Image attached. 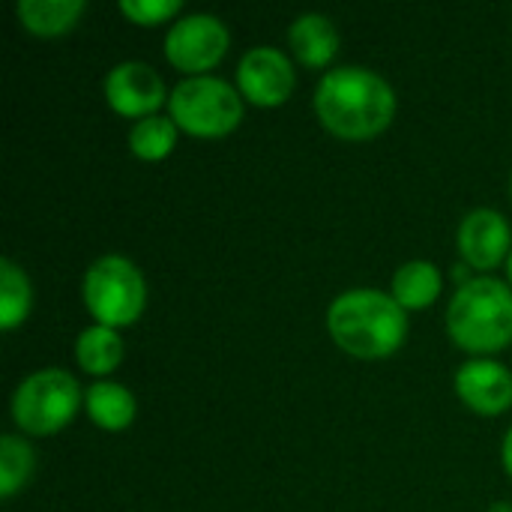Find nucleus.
<instances>
[{
	"instance_id": "obj_1",
	"label": "nucleus",
	"mask_w": 512,
	"mask_h": 512,
	"mask_svg": "<svg viewBox=\"0 0 512 512\" xmlns=\"http://www.w3.org/2000/svg\"><path fill=\"white\" fill-rule=\"evenodd\" d=\"M315 114L336 138L369 141L393 123L396 93L372 69L339 66L318 81Z\"/></svg>"
},
{
	"instance_id": "obj_2",
	"label": "nucleus",
	"mask_w": 512,
	"mask_h": 512,
	"mask_svg": "<svg viewBox=\"0 0 512 512\" xmlns=\"http://www.w3.org/2000/svg\"><path fill=\"white\" fill-rule=\"evenodd\" d=\"M327 330L333 342L351 357L384 360L402 348L408 333V315L384 291L354 288L330 303Z\"/></svg>"
},
{
	"instance_id": "obj_3",
	"label": "nucleus",
	"mask_w": 512,
	"mask_h": 512,
	"mask_svg": "<svg viewBox=\"0 0 512 512\" xmlns=\"http://www.w3.org/2000/svg\"><path fill=\"white\" fill-rule=\"evenodd\" d=\"M450 339L471 354H495L512 345V288L480 276L465 282L447 309Z\"/></svg>"
},
{
	"instance_id": "obj_4",
	"label": "nucleus",
	"mask_w": 512,
	"mask_h": 512,
	"mask_svg": "<svg viewBox=\"0 0 512 512\" xmlns=\"http://www.w3.org/2000/svg\"><path fill=\"white\" fill-rule=\"evenodd\" d=\"M168 111L177 129L198 135V138H222L240 126L243 99L222 78L192 75V78H183L171 90Z\"/></svg>"
},
{
	"instance_id": "obj_5",
	"label": "nucleus",
	"mask_w": 512,
	"mask_h": 512,
	"mask_svg": "<svg viewBox=\"0 0 512 512\" xmlns=\"http://www.w3.org/2000/svg\"><path fill=\"white\" fill-rule=\"evenodd\" d=\"M87 312L102 327H129L141 318L147 303V285L141 270L123 255L96 258L84 273Z\"/></svg>"
},
{
	"instance_id": "obj_6",
	"label": "nucleus",
	"mask_w": 512,
	"mask_h": 512,
	"mask_svg": "<svg viewBox=\"0 0 512 512\" xmlns=\"http://www.w3.org/2000/svg\"><path fill=\"white\" fill-rule=\"evenodd\" d=\"M81 408L78 381L66 369H39L12 396V420L21 432L45 438L72 423Z\"/></svg>"
},
{
	"instance_id": "obj_7",
	"label": "nucleus",
	"mask_w": 512,
	"mask_h": 512,
	"mask_svg": "<svg viewBox=\"0 0 512 512\" xmlns=\"http://www.w3.org/2000/svg\"><path fill=\"white\" fill-rule=\"evenodd\" d=\"M228 42V27L216 15L192 12L168 27L165 57L180 72H207L225 57Z\"/></svg>"
},
{
	"instance_id": "obj_8",
	"label": "nucleus",
	"mask_w": 512,
	"mask_h": 512,
	"mask_svg": "<svg viewBox=\"0 0 512 512\" xmlns=\"http://www.w3.org/2000/svg\"><path fill=\"white\" fill-rule=\"evenodd\" d=\"M237 84L240 93L261 108L282 105L294 90V66L285 51L273 45L249 48L237 63Z\"/></svg>"
},
{
	"instance_id": "obj_9",
	"label": "nucleus",
	"mask_w": 512,
	"mask_h": 512,
	"mask_svg": "<svg viewBox=\"0 0 512 512\" xmlns=\"http://www.w3.org/2000/svg\"><path fill=\"white\" fill-rule=\"evenodd\" d=\"M105 96L117 114L144 120V117H153V111L165 102V84L153 66L126 60L108 72Z\"/></svg>"
},
{
	"instance_id": "obj_10",
	"label": "nucleus",
	"mask_w": 512,
	"mask_h": 512,
	"mask_svg": "<svg viewBox=\"0 0 512 512\" xmlns=\"http://www.w3.org/2000/svg\"><path fill=\"white\" fill-rule=\"evenodd\" d=\"M456 243L474 270H495L510 252V225L498 210L477 207L462 219Z\"/></svg>"
},
{
	"instance_id": "obj_11",
	"label": "nucleus",
	"mask_w": 512,
	"mask_h": 512,
	"mask_svg": "<svg viewBox=\"0 0 512 512\" xmlns=\"http://www.w3.org/2000/svg\"><path fill=\"white\" fill-rule=\"evenodd\" d=\"M456 393L471 411L483 417H498L512 408L510 369L495 360H468L456 372Z\"/></svg>"
},
{
	"instance_id": "obj_12",
	"label": "nucleus",
	"mask_w": 512,
	"mask_h": 512,
	"mask_svg": "<svg viewBox=\"0 0 512 512\" xmlns=\"http://www.w3.org/2000/svg\"><path fill=\"white\" fill-rule=\"evenodd\" d=\"M288 45L303 66L324 69L339 51V33L327 15L306 12V15L294 18V24L288 27Z\"/></svg>"
},
{
	"instance_id": "obj_13",
	"label": "nucleus",
	"mask_w": 512,
	"mask_h": 512,
	"mask_svg": "<svg viewBox=\"0 0 512 512\" xmlns=\"http://www.w3.org/2000/svg\"><path fill=\"white\" fill-rule=\"evenodd\" d=\"M87 417L105 432H123L135 420V396L117 381H96L84 393Z\"/></svg>"
},
{
	"instance_id": "obj_14",
	"label": "nucleus",
	"mask_w": 512,
	"mask_h": 512,
	"mask_svg": "<svg viewBox=\"0 0 512 512\" xmlns=\"http://www.w3.org/2000/svg\"><path fill=\"white\" fill-rule=\"evenodd\" d=\"M84 9V0H18L15 15L36 36H60L78 24Z\"/></svg>"
},
{
	"instance_id": "obj_15",
	"label": "nucleus",
	"mask_w": 512,
	"mask_h": 512,
	"mask_svg": "<svg viewBox=\"0 0 512 512\" xmlns=\"http://www.w3.org/2000/svg\"><path fill=\"white\" fill-rule=\"evenodd\" d=\"M441 294V273L429 261H408L393 276V300L408 309H426Z\"/></svg>"
},
{
	"instance_id": "obj_16",
	"label": "nucleus",
	"mask_w": 512,
	"mask_h": 512,
	"mask_svg": "<svg viewBox=\"0 0 512 512\" xmlns=\"http://www.w3.org/2000/svg\"><path fill=\"white\" fill-rule=\"evenodd\" d=\"M75 357H78V366L84 372H90V375H108L123 360V342H120V336L111 327L93 324V327H87L78 336Z\"/></svg>"
},
{
	"instance_id": "obj_17",
	"label": "nucleus",
	"mask_w": 512,
	"mask_h": 512,
	"mask_svg": "<svg viewBox=\"0 0 512 512\" xmlns=\"http://www.w3.org/2000/svg\"><path fill=\"white\" fill-rule=\"evenodd\" d=\"M30 303H33L30 279L15 261L3 258L0 261V327L15 330L30 315Z\"/></svg>"
},
{
	"instance_id": "obj_18",
	"label": "nucleus",
	"mask_w": 512,
	"mask_h": 512,
	"mask_svg": "<svg viewBox=\"0 0 512 512\" xmlns=\"http://www.w3.org/2000/svg\"><path fill=\"white\" fill-rule=\"evenodd\" d=\"M36 468L33 447L21 435L0 438V498H12L21 486L30 483Z\"/></svg>"
},
{
	"instance_id": "obj_19",
	"label": "nucleus",
	"mask_w": 512,
	"mask_h": 512,
	"mask_svg": "<svg viewBox=\"0 0 512 512\" xmlns=\"http://www.w3.org/2000/svg\"><path fill=\"white\" fill-rule=\"evenodd\" d=\"M174 144H177V123L162 114L138 120L129 132V147L144 162L165 159L174 150Z\"/></svg>"
},
{
	"instance_id": "obj_20",
	"label": "nucleus",
	"mask_w": 512,
	"mask_h": 512,
	"mask_svg": "<svg viewBox=\"0 0 512 512\" xmlns=\"http://www.w3.org/2000/svg\"><path fill=\"white\" fill-rule=\"evenodd\" d=\"M180 9H183L180 0H120V12L144 27L162 24L165 18L177 15Z\"/></svg>"
},
{
	"instance_id": "obj_21",
	"label": "nucleus",
	"mask_w": 512,
	"mask_h": 512,
	"mask_svg": "<svg viewBox=\"0 0 512 512\" xmlns=\"http://www.w3.org/2000/svg\"><path fill=\"white\" fill-rule=\"evenodd\" d=\"M501 459H504V471L510 474V480H512V426H510V432H507V438H504V447H501Z\"/></svg>"
},
{
	"instance_id": "obj_22",
	"label": "nucleus",
	"mask_w": 512,
	"mask_h": 512,
	"mask_svg": "<svg viewBox=\"0 0 512 512\" xmlns=\"http://www.w3.org/2000/svg\"><path fill=\"white\" fill-rule=\"evenodd\" d=\"M489 512H512V504H492Z\"/></svg>"
},
{
	"instance_id": "obj_23",
	"label": "nucleus",
	"mask_w": 512,
	"mask_h": 512,
	"mask_svg": "<svg viewBox=\"0 0 512 512\" xmlns=\"http://www.w3.org/2000/svg\"><path fill=\"white\" fill-rule=\"evenodd\" d=\"M507 276H510V282H512V252H510V258H507Z\"/></svg>"
},
{
	"instance_id": "obj_24",
	"label": "nucleus",
	"mask_w": 512,
	"mask_h": 512,
	"mask_svg": "<svg viewBox=\"0 0 512 512\" xmlns=\"http://www.w3.org/2000/svg\"><path fill=\"white\" fill-rule=\"evenodd\" d=\"M510 192H512V183H510Z\"/></svg>"
}]
</instances>
